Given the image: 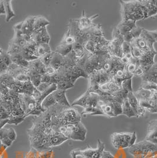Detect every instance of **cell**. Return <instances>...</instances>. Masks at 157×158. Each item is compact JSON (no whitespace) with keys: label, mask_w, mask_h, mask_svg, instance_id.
Wrapping results in <instances>:
<instances>
[{"label":"cell","mask_w":157,"mask_h":158,"mask_svg":"<svg viewBox=\"0 0 157 158\" xmlns=\"http://www.w3.org/2000/svg\"><path fill=\"white\" fill-rule=\"evenodd\" d=\"M144 28L139 27H136L134 29H132L130 32L125 34L124 35V41H126L128 43H131V41L135 39L138 38L140 36L141 33L142 32Z\"/></svg>","instance_id":"22"},{"label":"cell","mask_w":157,"mask_h":158,"mask_svg":"<svg viewBox=\"0 0 157 158\" xmlns=\"http://www.w3.org/2000/svg\"><path fill=\"white\" fill-rule=\"evenodd\" d=\"M51 80H52V76H49L47 74L41 75V83L51 84Z\"/></svg>","instance_id":"50"},{"label":"cell","mask_w":157,"mask_h":158,"mask_svg":"<svg viewBox=\"0 0 157 158\" xmlns=\"http://www.w3.org/2000/svg\"><path fill=\"white\" fill-rule=\"evenodd\" d=\"M10 57H11L12 63H13L14 64L20 67H24V68L28 67L30 62L24 59L21 56V54L10 56Z\"/></svg>","instance_id":"27"},{"label":"cell","mask_w":157,"mask_h":158,"mask_svg":"<svg viewBox=\"0 0 157 158\" xmlns=\"http://www.w3.org/2000/svg\"><path fill=\"white\" fill-rule=\"evenodd\" d=\"M52 94L57 102V104L66 107H72L67 99L65 90L57 89L52 93Z\"/></svg>","instance_id":"18"},{"label":"cell","mask_w":157,"mask_h":158,"mask_svg":"<svg viewBox=\"0 0 157 158\" xmlns=\"http://www.w3.org/2000/svg\"><path fill=\"white\" fill-rule=\"evenodd\" d=\"M152 92L151 90H146L142 88H139L137 91L134 92V94L138 99V102L145 101L150 99Z\"/></svg>","instance_id":"26"},{"label":"cell","mask_w":157,"mask_h":158,"mask_svg":"<svg viewBox=\"0 0 157 158\" xmlns=\"http://www.w3.org/2000/svg\"><path fill=\"white\" fill-rule=\"evenodd\" d=\"M132 78L127 79L124 80L121 84V89L124 90L127 92H134L132 89Z\"/></svg>","instance_id":"40"},{"label":"cell","mask_w":157,"mask_h":158,"mask_svg":"<svg viewBox=\"0 0 157 158\" xmlns=\"http://www.w3.org/2000/svg\"><path fill=\"white\" fill-rule=\"evenodd\" d=\"M9 117H10V113L7 112L6 109L2 105L1 99H0V120L7 119L9 118Z\"/></svg>","instance_id":"46"},{"label":"cell","mask_w":157,"mask_h":158,"mask_svg":"<svg viewBox=\"0 0 157 158\" xmlns=\"http://www.w3.org/2000/svg\"><path fill=\"white\" fill-rule=\"evenodd\" d=\"M56 86H57V89L66 91L69 89L73 88L74 87V85L72 83H70V81H67V80L62 78L60 79V80L57 83Z\"/></svg>","instance_id":"36"},{"label":"cell","mask_w":157,"mask_h":158,"mask_svg":"<svg viewBox=\"0 0 157 158\" xmlns=\"http://www.w3.org/2000/svg\"><path fill=\"white\" fill-rule=\"evenodd\" d=\"M21 56L24 59L26 60L28 62H31L36 60L39 59V58L35 55L34 52L27 48L23 49L21 53Z\"/></svg>","instance_id":"34"},{"label":"cell","mask_w":157,"mask_h":158,"mask_svg":"<svg viewBox=\"0 0 157 158\" xmlns=\"http://www.w3.org/2000/svg\"><path fill=\"white\" fill-rule=\"evenodd\" d=\"M23 50V48H22L19 45H17L15 43H14L11 41H10L8 44V48L7 52L10 56H13L15 54H21Z\"/></svg>","instance_id":"33"},{"label":"cell","mask_w":157,"mask_h":158,"mask_svg":"<svg viewBox=\"0 0 157 158\" xmlns=\"http://www.w3.org/2000/svg\"><path fill=\"white\" fill-rule=\"evenodd\" d=\"M31 39L37 44L41 43L49 44L50 37L47 30L46 27H45L39 30L34 31L31 35Z\"/></svg>","instance_id":"14"},{"label":"cell","mask_w":157,"mask_h":158,"mask_svg":"<svg viewBox=\"0 0 157 158\" xmlns=\"http://www.w3.org/2000/svg\"><path fill=\"white\" fill-rule=\"evenodd\" d=\"M57 104V102L54 98L53 96L52 93L47 96L45 99L43 100L41 103V107L42 108L46 111L47 109H49L52 106L55 105Z\"/></svg>","instance_id":"31"},{"label":"cell","mask_w":157,"mask_h":158,"mask_svg":"<svg viewBox=\"0 0 157 158\" xmlns=\"http://www.w3.org/2000/svg\"><path fill=\"white\" fill-rule=\"evenodd\" d=\"M82 119V115L78 113L77 109L70 107H66L61 113L59 118L60 125H66L69 123H74L80 122Z\"/></svg>","instance_id":"10"},{"label":"cell","mask_w":157,"mask_h":158,"mask_svg":"<svg viewBox=\"0 0 157 158\" xmlns=\"http://www.w3.org/2000/svg\"><path fill=\"white\" fill-rule=\"evenodd\" d=\"M51 52H52V51L49 44L41 43V44H37L35 48L34 54L39 59L40 57H41V56Z\"/></svg>","instance_id":"23"},{"label":"cell","mask_w":157,"mask_h":158,"mask_svg":"<svg viewBox=\"0 0 157 158\" xmlns=\"http://www.w3.org/2000/svg\"><path fill=\"white\" fill-rule=\"evenodd\" d=\"M75 43H76L75 39L70 33L69 29L68 28L63 39L61 41L60 44H67V45H73Z\"/></svg>","instance_id":"38"},{"label":"cell","mask_w":157,"mask_h":158,"mask_svg":"<svg viewBox=\"0 0 157 158\" xmlns=\"http://www.w3.org/2000/svg\"><path fill=\"white\" fill-rule=\"evenodd\" d=\"M89 93L87 90H86L83 94H82L81 96H80L78 98L76 99L71 105V106L73 107L74 106H80L81 107H83V108L85 107L86 103H87V99L89 95Z\"/></svg>","instance_id":"32"},{"label":"cell","mask_w":157,"mask_h":158,"mask_svg":"<svg viewBox=\"0 0 157 158\" xmlns=\"http://www.w3.org/2000/svg\"><path fill=\"white\" fill-rule=\"evenodd\" d=\"M145 140L157 145V118L151 120L148 122Z\"/></svg>","instance_id":"16"},{"label":"cell","mask_w":157,"mask_h":158,"mask_svg":"<svg viewBox=\"0 0 157 158\" xmlns=\"http://www.w3.org/2000/svg\"><path fill=\"white\" fill-rule=\"evenodd\" d=\"M1 60L3 63L8 67L13 64L10 56L7 53V52L4 51L3 49L1 52Z\"/></svg>","instance_id":"44"},{"label":"cell","mask_w":157,"mask_h":158,"mask_svg":"<svg viewBox=\"0 0 157 158\" xmlns=\"http://www.w3.org/2000/svg\"><path fill=\"white\" fill-rule=\"evenodd\" d=\"M52 84L49 83H41L40 84L38 87L36 88L38 91H39L40 93H43L46 90V89L50 86Z\"/></svg>","instance_id":"48"},{"label":"cell","mask_w":157,"mask_h":158,"mask_svg":"<svg viewBox=\"0 0 157 158\" xmlns=\"http://www.w3.org/2000/svg\"><path fill=\"white\" fill-rule=\"evenodd\" d=\"M140 87L144 89H146V90L152 91V90H157V85L154 83L149 82V81H142Z\"/></svg>","instance_id":"43"},{"label":"cell","mask_w":157,"mask_h":158,"mask_svg":"<svg viewBox=\"0 0 157 158\" xmlns=\"http://www.w3.org/2000/svg\"><path fill=\"white\" fill-rule=\"evenodd\" d=\"M142 81H149L157 85V61L154 63L148 71L141 77Z\"/></svg>","instance_id":"19"},{"label":"cell","mask_w":157,"mask_h":158,"mask_svg":"<svg viewBox=\"0 0 157 158\" xmlns=\"http://www.w3.org/2000/svg\"><path fill=\"white\" fill-rule=\"evenodd\" d=\"M88 80V87H96L105 84L112 80V79L109 74L102 69L92 72L89 76Z\"/></svg>","instance_id":"11"},{"label":"cell","mask_w":157,"mask_h":158,"mask_svg":"<svg viewBox=\"0 0 157 158\" xmlns=\"http://www.w3.org/2000/svg\"><path fill=\"white\" fill-rule=\"evenodd\" d=\"M136 23V21L132 20L121 21L116 28L118 29L119 33L124 35L125 34L130 32L132 29L137 27Z\"/></svg>","instance_id":"20"},{"label":"cell","mask_w":157,"mask_h":158,"mask_svg":"<svg viewBox=\"0 0 157 158\" xmlns=\"http://www.w3.org/2000/svg\"><path fill=\"white\" fill-rule=\"evenodd\" d=\"M49 24H50V22L45 17L43 16H36L35 21L33 26V32L46 27Z\"/></svg>","instance_id":"25"},{"label":"cell","mask_w":157,"mask_h":158,"mask_svg":"<svg viewBox=\"0 0 157 158\" xmlns=\"http://www.w3.org/2000/svg\"><path fill=\"white\" fill-rule=\"evenodd\" d=\"M157 53L148 52L145 53L142 57L139 60L141 67L144 70V73L150 70L151 67L154 64V58Z\"/></svg>","instance_id":"15"},{"label":"cell","mask_w":157,"mask_h":158,"mask_svg":"<svg viewBox=\"0 0 157 158\" xmlns=\"http://www.w3.org/2000/svg\"><path fill=\"white\" fill-rule=\"evenodd\" d=\"M28 73H22L19 74L18 75H17L16 76H15L14 78L15 79V80L18 81L21 83H26L28 81H30V78L29 77V75L28 74Z\"/></svg>","instance_id":"42"},{"label":"cell","mask_w":157,"mask_h":158,"mask_svg":"<svg viewBox=\"0 0 157 158\" xmlns=\"http://www.w3.org/2000/svg\"><path fill=\"white\" fill-rule=\"evenodd\" d=\"M69 140V138L66 137L60 133L59 132L49 137V146L51 148L54 146H57L62 145L66 141Z\"/></svg>","instance_id":"21"},{"label":"cell","mask_w":157,"mask_h":158,"mask_svg":"<svg viewBox=\"0 0 157 158\" xmlns=\"http://www.w3.org/2000/svg\"><path fill=\"white\" fill-rule=\"evenodd\" d=\"M127 99L128 100L129 104L131 105V107L134 109L135 113L136 114L137 110L140 105L139 104V102H138V99H137V98L135 97V96L134 94V92H129L128 93Z\"/></svg>","instance_id":"35"},{"label":"cell","mask_w":157,"mask_h":158,"mask_svg":"<svg viewBox=\"0 0 157 158\" xmlns=\"http://www.w3.org/2000/svg\"><path fill=\"white\" fill-rule=\"evenodd\" d=\"M28 74L30 78V81L33 84L34 87L37 88L41 83V74L39 73L30 72H28Z\"/></svg>","instance_id":"37"},{"label":"cell","mask_w":157,"mask_h":158,"mask_svg":"<svg viewBox=\"0 0 157 158\" xmlns=\"http://www.w3.org/2000/svg\"><path fill=\"white\" fill-rule=\"evenodd\" d=\"M137 133L115 132L111 136V141L113 146L117 149H128L136 143Z\"/></svg>","instance_id":"4"},{"label":"cell","mask_w":157,"mask_h":158,"mask_svg":"<svg viewBox=\"0 0 157 158\" xmlns=\"http://www.w3.org/2000/svg\"><path fill=\"white\" fill-rule=\"evenodd\" d=\"M36 16H31L26 20L21 21V31L23 35L31 36L33 33V26L35 21Z\"/></svg>","instance_id":"17"},{"label":"cell","mask_w":157,"mask_h":158,"mask_svg":"<svg viewBox=\"0 0 157 158\" xmlns=\"http://www.w3.org/2000/svg\"><path fill=\"white\" fill-rule=\"evenodd\" d=\"M5 11H6V22H9L13 17L15 16V14L14 12L11 4V0H5L4 1Z\"/></svg>","instance_id":"29"},{"label":"cell","mask_w":157,"mask_h":158,"mask_svg":"<svg viewBox=\"0 0 157 158\" xmlns=\"http://www.w3.org/2000/svg\"><path fill=\"white\" fill-rule=\"evenodd\" d=\"M124 41V36L115 28L112 32V39L110 40L108 47V53L110 56L121 58L122 54V44Z\"/></svg>","instance_id":"9"},{"label":"cell","mask_w":157,"mask_h":158,"mask_svg":"<svg viewBox=\"0 0 157 158\" xmlns=\"http://www.w3.org/2000/svg\"><path fill=\"white\" fill-rule=\"evenodd\" d=\"M128 152L134 158H155L157 155V145L144 140L129 148Z\"/></svg>","instance_id":"3"},{"label":"cell","mask_w":157,"mask_h":158,"mask_svg":"<svg viewBox=\"0 0 157 158\" xmlns=\"http://www.w3.org/2000/svg\"><path fill=\"white\" fill-rule=\"evenodd\" d=\"M122 54L123 56H126L128 57H132V53H131V44L129 43L124 41L122 44Z\"/></svg>","instance_id":"45"},{"label":"cell","mask_w":157,"mask_h":158,"mask_svg":"<svg viewBox=\"0 0 157 158\" xmlns=\"http://www.w3.org/2000/svg\"><path fill=\"white\" fill-rule=\"evenodd\" d=\"M98 107L101 112L102 115L109 118L122 114V106L118 103H113L100 98Z\"/></svg>","instance_id":"8"},{"label":"cell","mask_w":157,"mask_h":158,"mask_svg":"<svg viewBox=\"0 0 157 158\" xmlns=\"http://www.w3.org/2000/svg\"><path fill=\"white\" fill-rule=\"evenodd\" d=\"M57 71L53 67V66L50 65V66H46V74L52 76L56 74Z\"/></svg>","instance_id":"49"},{"label":"cell","mask_w":157,"mask_h":158,"mask_svg":"<svg viewBox=\"0 0 157 158\" xmlns=\"http://www.w3.org/2000/svg\"><path fill=\"white\" fill-rule=\"evenodd\" d=\"M73 45H67L64 44H59L58 46L56 48V53H58L63 57H66L68 56L73 50Z\"/></svg>","instance_id":"28"},{"label":"cell","mask_w":157,"mask_h":158,"mask_svg":"<svg viewBox=\"0 0 157 158\" xmlns=\"http://www.w3.org/2000/svg\"><path fill=\"white\" fill-rule=\"evenodd\" d=\"M148 33L150 34L154 42L157 43V30L154 31H148Z\"/></svg>","instance_id":"52"},{"label":"cell","mask_w":157,"mask_h":158,"mask_svg":"<svg viewBox=\"0 0 157 158\" xmlns=\"http://www.w3.org/2000/svg\"><path fill=\"white\" fill-rule=\"evenodd\" d=\"M121 106H122V114H124L129 118H131L132 117H136L135 112L132 109V107H131V105L129 104L127 98L124 100Z\"/></svg>","instance_id":"24"},{"label":"cell","mask_w":157,"mask_h":158,"mask_svg":"<svg viewBox=\"0 0 157 158\" xmlns=\"http://www.w3.org/2000/svg\"><path fill=\"white\" fill-rule=\"evenodd\" d=\"M54 54V52L46 54L45 55L40 57V60L46 67V66H50L51 64Z\"/></svg>","instance_id":"39"},{"label":"cell","mask_w":157,"mask_h":158,"mask_svg":"<svg viewBox=\"0 0 157 158\" xmlns=\"http://www.w3.org/2000/svg\"><path fill=\"white\" fill-rule=\"evenodd\" d=\"M24 116H10L8 118V124H14L18 125L24 120Z\"/></svg>","instance_id":"41"},{"label":"cell","mask_w":157,"mask_h":158,"mask_svg":"<svg viewBox=\"0 0 157 158\" xmlns=\"http://www.w3.org/2000/svg\"><path fill=\"white\" fill-rule=\"evenodd\" d=\"M139 66L140 64L139 60L132 57L129 60V63L125 65V69L128 72L133 75V73L135 72V70Z\"/></svg>","instance_id":"30"},{"label":"cell","mask_w":157,"mask_h":158,"mask_svg":"<svg viewBox=\"0 0 157 158\" xmlns=\"http://www.w3.org/2000/svg\"><path fill=\"white\" fill-rule=\"evenodd\" d=\"M57 132L63 135L69 139L78 141L85 140L87 135V129L81 121L59 126Z\"/></svg>","instance_id":"2"},{"label":"cell","mask_w":157,"mask_h":158,"mask_svg":"<svg viewBox=\"0 0 157 158\" xmlns=\"http://www.w3.org/2000/svg\"><path fill=\"white\" fill-rule=\"evenodd\" d=\"M155 158V157H152V158Z\"/></svg>","instance_id":"54"},{"label":"cell","mask_w":157,"mask_h":158,"mask_svg":"<svg viewBox=\"0 0 157 158\" xmlns=\"http://www.w3.org/2000/svg\"><path fill=\"white\" fill-rule=\"evenodd\" d=\"M99 14H96L91 17H87L86 15L85 11L83 10L80 18H79L78 19H76L78 23V28L83 31L89 30L94 24L93 21L99 17Z\"/></svg>","instance_id":"13"},{"label":"cell","mask_w":157,"mask_h":158,"mask_svg":"<svg viewBox=\"0 0 157 158\" xmlns=\"http://www.w3.org/2000/svg\"><path fill=\"white\" fill-rule=\"evenodd\" d=\"M1 14H6L4 1L2 0H0V15Z\"/></svg>","instance_id":"53"},{"label":"cell","mask_w":157,"mask_h":158,"mask_svg":"<svg viewBox=\"0 0 157 158\" xmlns=\"http://www.w3.org/2000/svg\"><path fill=\"white\" fill-rule=\"evenodd\" d=\"M120 4L121 6V21L132 20L137 22L138 20L145 19L144 8L141 0L120 1Z\"/></svg>","instance_id":"1"},{"label":"cell","mask_w":157,"mask_h":158,"mask_svg":"<svg viewBox=\"0 0 157 158\" xmlns=\"http://www.w3.org/2000/svg\"><path fill=\"white\" fill-rule=\"evenodd\" d=\"M154 43L155 42L148 33V30L144 28L140 36L133 40L130 43V44L139 48L144 53H157L154 47Z\"/></svg>","instance_id":"5"},{"label":"cell","mask_w":157,"mask_h":158,"mask_svg":"<svg viewBox=\"0 0 157 158\" xmlns=\"http://www.w3.org/2000/svg\"><path fill=\"white\" fill-rule=\"evenodd\" d=\"M109 57L110 55L109 54L105 55L91 54L83 66V69L86 73L89 76L94 71L102 69L106 61Z\"/></svg>","instance_id":"7"},{"label":"cell","mask_w":157,"mask_h":158,"mask_svg":"<svg viewBox=\"0 0 157 158\" xmlns=\"http://www.w3.org/2000/svg\"><path fill=\"white\" fill-rule=\"evenodd\" d=\"M7 137L10 139L11 140L14 142L17 138L16 132L14 131L13 127H9L8 129H6Z\"/></svg>","instance_id":"47"},{"label":"cell","mask_w":157,"mask_h":158,"mask_svg":"<svg viewBox=\"0 0 157 158\" xmlns=\"http://www.w3.org/2000/svg\"><path fill=\"white\" fill-rule=\"evenodd\" d=\"M144 8L145 19L157 14V0H141Z\"/></svg>","instance_id":"12"},{"label":"cell","mask_w":157,"mask_h":158,"mask_svg":"<svg viewBox=\"0 0 157 158\" xmlns=\"http://www.w3.org/2000/svg\"><path fill=\"white\" fill-rule=\"evenodd\" d=\"M100 158H115L114 155H113L111 152L104 151L103 152Z\"/></svg>","instance_id":"51"},{"label":"cell","mask_w":157,"mask_h":158,"mask_svg":"<svg viewBox=\"0 0 157 158\" xmlns=\"http://www.w3.org/2000/svg\"><path fill=\"white\" fill-rule=\"evenodd\" d=\"M105 150L104 143L100 139H98L96 148L88 146L85 149H74L70 152V155L72 158H77L78 156L83 158H100Z\"/></svg>","instance_id":"6"}]
</instances>
